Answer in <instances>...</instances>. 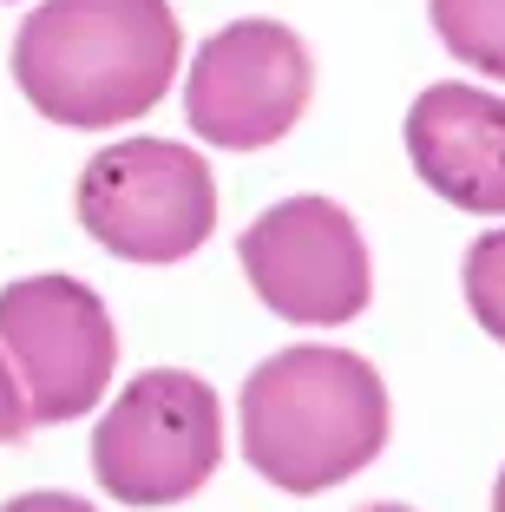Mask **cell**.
Segmentation results:
<instances>
[{"mask_svg":"<svg viewBox=\"0 0 505 512\" xmlns=\"http://www.w3.org/2000/svg\"><path fill=\"white\" fill-rule=\"evenodd\" d=\"M184 60L178 14L164 0H46L14 40V79L53 125L105 132L145 119Z\"/></svg>","mask_w":505,"mask_h":512,"instance_id":"obj_1","label":"cell"},{"mask_svg":"<svg viewBox=\"0 0 505 512\" xmlns=\"http://www.w3.org/2000/svg\"><path fill=\"white\" fill-rule=\"evenodd\" d=\"M387 447V388L348 348H283L243 381V460L283 493L355 480Z\"/></svg>","mask_w":505,"mask_h":512,"instance_id":"obj_2","label":"cell"},{"mask_svg":"<svg viewBox=\"0 0 505 512\" xmlns=\"http://www.w3.org/2000/svg\"><path fill=\"white\" fill-rule=\"evenodd\" d=\"M223 460L217 388L184 368H151L92 427V473L125 506H178Z\"/></svg>","mask_w":505,"mask_h":512,"instance_id":"obj_3","label":"cell"},{"mask_svg":"<svg viewBox=\"0 0 505 512\" xmlns=\"http://www.w3.org/2000/svg\"><path fill=\"white\" fill-rule=\"evenodd\" d=\"M79 224L125 263H184L217 230V178L171 138H125L79 171Z\"/></svg>","mask_w":505,"mask_h":512,"instance_id":"obj_4","label":"cell"},{"mask_svg":"<svg viewBox=\"0 0 505 512\" xmlns=\"http://www.w3.org/2000/svg\"><path fill=\"white\" fill-rule=\"evenodd\" d=\"M0 348L27 388L33 421H79L112 388L119 329L105 302L73 276H27L0 289Z\"/></svg>","mask_w":505,"mask_h":512,"instance_id":"obj_5","label":"cell"},{"mask_svg":"<svg viewBox=\"0 0 505 512\" xmlns=\"http://www.w3.org/2000/svg\"><path fill=\"white\" fill-rule=\"evenodd\" d=\"M237 256L256 296L302 329L355 322L374 296L368 243H361L355 217L328 197H283L276 211H263L243 230Z\"/></svg>","mask_w":505,"mask_h":512,"instance_id":"obj_6","label":"cell"},{"mask_svg":"<svg viewBox=\"0 0 505 512\" xmlns=\"http://www.w3.org/2000/svg\"><path fill=\"white\" fill-rule=\"evenodd\" d=\"M315 66L283 20H237L204 40L184 79V119L204 145L263 151L309 112Z\"/></svg>","mask_w":505,"mask_h":512,"instance_id":"obj_7","label":"cell"},{"mask_svg":"<svg viewBox=\"0 0 505 512\" xmlns=\"http://www.w3.org/2000/svg\"><path fill=\"white\" fill-rule=\"evenodd\" d=\"M420 184L473 217H505V99L479 86H427L407 112Z\"/></svg>","mask_w":505,"mask_h":512,"instance_id":"obj_8","label":"cell"},{"mask_svg":"<svg viewBox=\"0 0 505 512\" xmlns=\"http://www.w3.org/2000/svg\"><path fill=\"white\" fill-rule=\"evenodd\" d=\"M433 33L446 40V53L479 73L505 79V0H427Z\"/></svg>","mask_w":505,"mask_h":512,"instance_id":"obj_9","label":"cell"},{"mask_svg":"<svg viewBox=\"0 0 505 512\" xmlns=\"http://www.w3.org/2000/svg\"><path fill=\"white\" fill-rule=\"evenodd\" d=\"M466 302H473L479 329L505 342V230H486L466 250Z\"/></svg>","mask_w":505,"mask_h":512,"instance_id":"obj_10","label":"cell"},{"mask_svg":"<svg viewBox=\"0 0 505 512\" xmlns=\"http://www.w3.org/2000/svg\"><path fill=\"white\" fill-rule=\"evenodd\" d=\"M33 427V407H27V388H20L7 348H0V440H20Z\"/></svg>","mask_w":505,"mask_h":512,"instance_id":"obj_11","label":"cell"},{"mask_svg":"<svg viewBox=\"0 0 505 512\" xmlns=\"http://www.w3.org/2000/svg\"><path fill=\"white\" fill-rule=\"evenodd\" d=\"M0 512H92V506L73 499V493H20V499H7Z\"/></svg>","mask_w":505,"mask_h":512,"instance_id":"obj_12","label":"cell"},{"mask_svg":"<svg viewBox=\"0 0 505 512\" xmlns=\"http://www.w3.org/2000/svg\"><path fill=\"white\" fill-rule=\"evenodd\" d=\"M492 512H505V473H499V486H492Z\"/></svg>","mask_w":505,"mask_h":512,"instance_id":"obj_13","label":"cell"},{"mask_svg":"<svg viewBox=\"0 0 505 512\" xmlns=\"http://www.w3.org/2000/svg\"><path fill=\"white\" fill-rule=\"evenodd\" d=\"M361 512H414V506H361Z\"/></svg>","mask_w":505,"mask_h":512,"instance_id":"obj_14","label":"cell"}]
</instances>
